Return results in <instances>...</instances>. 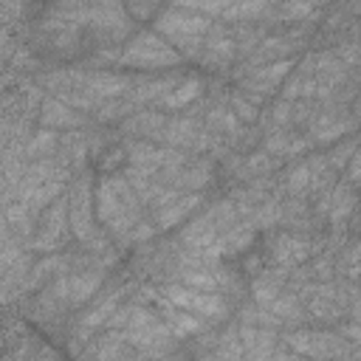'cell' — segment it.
I'll return each mask as SVG.
<instances>
[{"instance_id": "6da1fadb", "label": "cell", "mask_w": 361, "mask_h": 361, "mask_svg": "<svg viewBox=\"0 0 361 361\" xmlns=\"http://www.w3.org/2000/svg\"><path fill=\"white\" fill-rule=\"evenodd\" d=\"M155 28L166 34L175 45H180L186 54H203V39L212 31L209 20L186 6L161 8V14L155 17Z\"/></svg>"}, {"instance_id": "7a4b0ae2", "label": "cell", "mask_w": 361, "mask_h": 361, "mask_svg": "<svg viewBox=\"0 0 361 361\" xmlns=\"http://www.w3.org/2000/svg\"><path fill=\"white\" fill-rule=\"evenodd\" d=\"M118 59L124 65H138V68H164V65H175L180 59V51L164 42L155 31H141L133 37V42L124 48Z\"/></svg>"}, {"instance_id": "3957f363", "label": "cell", "mask_w": 361, "mask_h": 361, "mask_svg": "<svg viewBox=\"0 0 361 361\" xmlns=\"http://www.w3.org/2000/svg\"><path fill=\"white\" fill-rule=\"evenodd\" d=\"M288 344L302 353V355H310V358H322V361H344L350 355V344L347 338L341 336H333V333H316V330H296L288 336Z\"/></svg>"}, {"instance_id": "277c9868", "label": "cell", "mask_w": 361, "mask_h": 361, "mask_svg": "<svg viewBox=\"0 0 361 361\" xmlns=\"http://www.w3.org/2000/svg\"><path fill=\"white\" fill-rule=\"evenodd\" d=\"M166 302H172L180 310H189L195 316H223L226 313V302L217 293H206V290H195V288H178L169 285L166 288Z\"/></svg>"}, {"instance_id": "5b68a950", "label": "cell", "mask_w": 361, "mask_h": 361, "mask_svg": "<svg viewBox=\"0 0 361 361\" xmlns=\"http://www.w3.org/2000/svg\"><path fill=\"white\" fill-rule=\"evenodd\" d=\"M71 200H68V195H62L59 200H54L48 209H45V214H42V223H39V231H37V237H34V248H56L62 240H65V226H68V206Z\"/></svg>"}, {"instance_id": "8992f818", "label": "cell", "mask_w": 361, "mask_h": 361, "mask_svg": "<svg viewBox=\"0 0 361 361\" xmlns=\"http://www.w3.org/2000/svg\"><path fill=\"white\" fill-rule=\"evenodd\" d=\"M71 200V209H68V220H71V228L79 240H87L93 234V226H90V186H87V178H79L68 195Z\"/></svg>"}, {"instance_id": "52a82bcc", "label": "cell", "mask_w": 361, "mask_h": 361, "mask_svg": "<svg viewBox=\"0 0 361 361\" xmlns=\"http://www.w3.org/2000/svg\"><path fill=\"white\" fill-rule=\"evenodd\" d=\"M274 259L282 265V268H288V265H296V262H302L307 254H313V248H310V243L307 240H302V237H293V234H282V237H276V243H274Z\"/></svg>"}, {"instance_id": "ba28073f", "label": "cell", "mask_w": 361, "mask_h": 361, "mask_svg": "<svg viewBox=\"0 0 361 361\" xmlns=\"http://www.w3.org/2000/svg\"><path fill=\"white\" fill-rule=\"evenodd\" d=\"M130 85L133 82L127 76H121V73H104V71H99V73H87L85 76V90L90 96H118Z\"/></svg>"}, {"instance_id": "9c48e42d", "label": "cell", "mask_w": 361, "mask_h": 361, "mask_svg": "<svg viewBox=\"0 0 361 361\" xmlns=\"http://www.w3.org/2000/svg\"><path fill=\"white\" fill-rule=\"evenodd\" d=\"M39 118H42L45 127H79V124H82V116H76L73 107H68V104L59 102L56 96L42 102Z\"/></svg>"}, {"instance_id": "30bf717a", "label": "cell", "mask_w": 361, "mask_h": 361, "mask_svg": "<svg viewBox=\"0 0 361 361\" xmlns=\"http://www.w3.org/2000/svg\"><path fill=\"white\" fill-rule=\"evenodd\" d=\"M214 234H217V223L212 220V214H203V217H197L192 226L183 228L180 240H183L192 251H203L206 245L214 243Z\"/></svg>"}, {"instance_id": "8fae6325", "label": "cell", "mask_w": 361, "mask_h": 361, "mask_svg": "<svg viewBox=\"0 0 361 361\" xmlns=\"http://www.w3.org/2000/svg\"><path fill=\"white\" fill-rule=\"evenodd\" d=\"M197 203H200V195L197 192H192V195H180L175 203H169L166 209H158L155 212V226L158 228H169V226H175L178 220H183L192 209H197Z\"/></svg>"}, {"instance_id": "7c38bea8", "label": "cell", "mask_w": 361, "mask_h": 361, "mask_svg": "<svg viewBox=\"0 0 361 361\" xmlns=\"http://www.w3.org/2000/svg\"><path fill=\"white\" fill-rule=\"evenodd\" d=\"M353 127H355V118H338L336 113H322L313 118V138L316 141H333Z\"/></svg>"}, {"instance_id": "4fadbf2b", "label": "cell", "mask_w": 361, "mask_h": 361, "mask_svg": "<svg viewBox=\"0 0 361 361\" xmlns=\"http://www.w3.org/2000/svg\"><path fill=\"white\" fill-rule=\"evenodd\" d=\"M164 307V319H166V327L172 330V336H189V333H197L200 327H203V322L197 319V316H189V313H183L180 307H175L172 302H164L161 305Z\"/></svg>"}, {"instance_id": "5bb4252c", "label": "cell", "mask_w": 361, "mask_h": 361, "mask_svg": "<svg viewBox=\"0 0 361 361\" xmlns=\"http://www.w3.org/2000/svg\"><path fill=\"white\" fill-rule=\"evenodd\" d=\"M102 279H104L102 271H82V274H73V276H71V302H73V305L87 302V299L99 290Z\"/></svg>"}, {"instance_id": "9a60e30c", "label": "cell", "mask_w": 361, "mask_h": 361, "mask_svg": "<svg viewBox=\"0 0 361 361\" xmlns=\"http://www.w3.org/2000/svg\"><path fill=\"white\" fill-rule=\"evenodd\" d=\"M59 197H62V178H54V180L37 186L34 192H28L23 197V203L28 206V212H37V209H45L51 200H59Z\"/></svg>"}, {"instance_id": "2e32d148", "label": "cell", "mask_w": 361, "mask_h": 361, "mask_svg": "<svg viewBox=\"0 0 361 361\" xmlns=\"http://www.w3.org/2000/svg\"><path fill=\"white\" fill-rule=\"evenodd\" d=\"M164 124L166 121L158 113H135V116H130L124 121V130L127 133H135V135H158Z\"/></svg>"}, {"instance_id": "e0dca14e", "label": "cell", "mask_w": 361, "mask_h": 361, "mask_svg": "<svg viewBox=\"0 0 361 361\" xmlns=\"http://www.w3.org/2000/svg\"><path fill=\"white\" fill-rule=\"evenodd\" d=\"M121 302V290H113V293H107L96 307H90L87 313H85V319H82V324L85 327H96V324H104V322H110V316L116 313V305Z\"/></svg>"}, {"instance_id": "ac0fdd59", "label": "cell", "mask_w": 361, "mask_h": 361, "mask_svg": "<svg viewBox=\"0 0 361 361\" xmlns=\"http://www.w3.org/2000/svg\"><path fill=\"white\" fill-rule=\"evenodd\" d=\"M353 203H355V197H353L350 186L347 183H338L333 189V195H330V217H333V223H341L353 212Z\"/></svg>"}, {"instance_id": "d6986e66", "label": "cell", "mask_w": 361, "mask_h": 361, "mask_svg": "<svg viewBox=\"0 0 361 361\" xmlns=\"http://www.w3.org/2000/svg\"><path fill=\"white\" fill-rule=\"evenodd\" d=\"M197 93H200V79L192 76V79H183L169 96H164L161 104H164V107H183V104H189Z\"/></svg>"}, {"instance_id": "ffe728a7", "label": "cell", "mask_w": 361, "mask_h": 361, "mask_svg": "<svg viewBox=\"0 0 361 361\" xmlns=\"http://www.w3.org/2000/svg\"><path fill=\"white\" fill-rule=\"evenodd\" d=\"M124 333H110L96 344V358L99 361H124Z\"/></svg>"}, {"instance_id": "44dd1931", "label": "cell", "mask_w": 361, "mask_h": 361, "mask_svg": "<svg viewBox=\"0 0 361 361\" xmlns=\"http://www.w3.org/2000/svg\"><path fill=\"white\" fill-rule=\"evenodd\" d=\"M56 268H68V259H65V257H51V259H42V262H37V265L31 268L28 279L23 282V288H37L42 279L54 276V274H56Z\"/></svg>"}, {"instance_id": "7402d4cb", "label": "cell", "mask_w": 361, "mask_h": 361, "mask_svg": "<svg viewBox=\"0 0 361 361\" xmlns=\"http://www.w3.org/2000/svg\"><path fill=\"white\" fill-rule=\"evenodd\" d=\"M180 279H183L189 288H195V290H206V293H212V290L220 285V276H214V274L206 271V268H186V271L180 274Z\"/></svg>"}, {"instance_id": "603a6c76", "label": "cell", "mask_w": 361, "mask_h": 361, "mask_svg": "<svg viewBox=\"0 0 361 361\" xmlns=\"http://www.w3.org/2000/svg\"><path fill=\"white\" fill-rule=\"evenodd\" d=\"M243 353H245V347L240 341V330H226L217 341V355L223 361H243Z\"/></svg>"}, {"instance_id": "cb8c5ba5", "label": "cell", "mask_w": 361, "mask_h": 361, "mask_svg": "<svg viewBox=\"0 0 361 361\" xmlns=\"http://www.w3.org/2000/svg\"><path fill=\"white\" fill-rule=\"evenodd\" d=\"M279 276L271 279V274H268V276H262V279L254 282V299H257V305H268L271 307L279 299Z\"/></svg>"}, {"instance_id": "d4e9b609", "label": "cell", "mask_w": 361, "mask_h": 361, "mask_svg": "<svg viewBox=\"0 0 361 361\" xmlns=\"http://www.w3.org/2000/svg\"><path fill=\"white\" fill-rule=\"evenodd\" d=\"M54 147H56V135H54L51 130H42V133H37V135L28 141L25 155H48Z\"/></svg>"}, {"instance_id": "484cf974", "label": "cell", "mask_w": 361, "mask_h": 361, "mask_svg": "<svg viewBox=\"0 0 361 361\" xmlns=\"http://www.w3.org/2000/svg\"><path fill=\"white\" fill-rule=\"evenodd\" d=\"M310 178H313V166H310V164H302V166H296V169L288 175V189H290L293 195H299L302 189L310 186Z\"/></svg>"}, {"instance_id": "4316f807", "label": "cell", "mask_w": 361, "mask_h": 361, "mask_svg": "<svg viewBox=\"0 0 361 361\" xmlns=\"http://www.w3.org/2000/svg\"><path fill=\"white\" fill-rule=\"evenodd\" d=\"M265 8H268L265 3H231V6L226 8L223 17H228V20H237V17H254V14L265 11Z\"/></svg>"}, {"instance_id": "83f0119b", "label": "cell", "mask_w": 361, "mask_h": 361, "mask_svg": "<svg viewBox=\"0 0 361 361\" xmlns=\"http://www.w3.org/2000/svg\"><path fill=\"white\" fill-rule=\"evenodd\" d=\"M231 113H234L237 118H243V121H251V118L257 116V107H254L251 102H245L243 93H234V96H231Z\"/></svg>"}, {"instance_id": "f1b7e54d", "label": "cell", "mask_w": 361, "mask_h": 361, "mask_svg": "<svg viewBox=\"0 0 361 361\" xmlns=\"http://www.w3.org/2000/svg\"><path fill=\"white\" fill-rule=\"evenodd\" d=\"M355 149H358V144H355V141H347V144L336 147V149L327 155V164H330V169H336V166H344V164H347V158H350V155H355Z\"/></svg>"}, {"instance_id": "f546056e", "label": "cell", "mask_w": 361, "mask_h": 361, "mask_svg": "<svg viewBox=\"0 0 361 361\" xmlns=\"http://www.w3.org/2000/svg\"><path fill=\"white\" fill-rule=\"evenodd\" d=\"M271 166H274V161H271L265 152H257V155H251V158L245 161L243 172H245V175H259V172H265V169H271Z\"/></svg>"}, {"instance_id": "4dcf8cb0", "label": "cell", "mask_w": 361, "mask_h": 361, "mask_svg": "<svg viewBox=\"0 0 361 361\" xmlns=\"http://www.w3.org/2000/svg\"><path fill=\"white\" fill-rule=\"evenodd\" d=\"M307 11H313V6H305V3L279 6V14H282V17H302V14H307Z\"/></svg>"}, {"instance_id": "1f68e13d", "label": "cell", "mask_w": 361, "mask_h": 361, "mask_svg": "<svg viewBox=\"0 0 361 361\" xmlns=\"http://www.w3.org/2000/svg\"><path fill=\"white\" fill-rule=\"evenodd\" d=\"M130 11H133L135 17H147V14H155V17H158V14H161V8H158V6H138V3H135V6H130Z\"/></svg>"}, {"instance_id": "d6a6232c", "label": "cell", "mask_w": 361, "mask_h": 361, "mask_svg": "<svg viewBox=\"0 0 361 361\" xmlns=\"http://www.w3.org/2000/svg\"><path fill=\"white\" fill-rule=\"evenodd\" d=\"M353 316H355V322L361 324V299H355V305H353Z\"/></svg>"}, {"instance_id": "836d02e7", "label": "cell", "mask_w": 361, "mask_h": 361, "mask_svg": "<svg viewBox=\"0 0 361 361\" xmlns=\"http://www.w3.org/2000/svg\"><path fill=\"white\" fill-rule=\"evenodd\" d=\"M197 361H223V358H220V355H217V353H214V355H200V358H197Z\"/></svg>"}, {"instance_id": "e575fe53", "label": "cell", "mask_w": 361, "mask_h": 361, "mask_svg": "<svg viewBox=\"0 0 361 361\" xmlns=\"http://www.w3.org/2000/svg\"><path fill=\"white\" fill-rule=\"evenodd\" d=\"M355 118H361V96L355 99Z\"/></svg>"}]
</instances>
